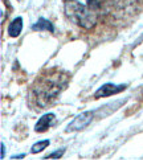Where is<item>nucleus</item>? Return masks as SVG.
<instances>
[{
	"instance_id": "nucleus-3",
	"label": "nucleus",
	"mask_w": 143,
	"mask_h": 160,
	"mask_svg": "<svg viewBox=\"0 0 143 160\" xmlns=\"http://www.w3.org/2000/svg\"><path fill=\"white\" fill-rule=\"evenodd\" d=\"M93 117H94V111H85L79 114L77 118H74L69 123V126L66 127V132H74V131H81L86 128L90 124V122L93 121Z\"/></svg>"
},
{
	"instance_id": "nucleus-9",
	"label": "nucleus",
	"mask_w": 143,
	"mask_h": 160,
	"mask_svg": "<svg viewBox=\"0 0 143 160\" xmlns=\"http://www.w3.org/2000/svg\"><path fill=\"white\" fill-rule=\"evenodd\" d=\"M64 148H62V150L60 151H56V152H53V153H49V155L48 156H45V159H60L61 156H62V153H64Z\"/></svg>"
},
{
	"instance_id": "nucleus-11",
	"label": "nucleus",
	"mask_w": 143,
	"mask_h": 160,
	"mask_svg": "<svg viewBox=\"0 0 143 160\" xmlns=\"http://www.w3.org/2000/svg\"><path fill=\"white\" fill-rule=\"evenodd\" d=\"M23 158H24V155H19V156H13L12 159H23Z\"/></svg>"
},
{
	"instance_id": "nucleus-4",
	"label": "nucleus",
	"mask_w": 143,
	"mask_h": 160,
	"mask_svg": "<svg viewBox=\"0 0 143 160\" xmlns=\"http://www.w3.org/2000/svg\"><path fill=\"white\" fill-rule=\"evenodd\" d=\"M126 89L125 85H115V83H105L95 91V98H104V97H110L113 94H118Z\"/></svg>"
},
{
	"instance_id": "nucleus-1",
	"label": "nucleus",
	"mask_w": 143,
	"mask_h": 160,
	"mask_svg": "<svg viewBox=\"0 0 143 160\" xmlns=\"http://www.w3.org/2000/svg\"><path fill=\"white\" fill-rule=\"evenodd\" d=\"M111 0H65V15L76 25L90 29L102 13L106 12Z\"/></svg>"
},
{
	"instance_id": "nucleus-2",
	"label": "nucleus",
	"mask_w": 143,
	"mask_h": 160,
	"mask_svg": "<svg viewBox=\"0 0 143 160\" xmlns=\"http://www.w3.org/2000/svg\"><path fill=\"white\" fill-rule=\"evenodd\" d=\"M68 85V76L64 73H53L40 78L31 93V102L37 108H47L61 94Z\"/></svg>"
},
{
	"instance_id": "nucleus-10",
	"label": "nucleus",
	"mask_w": 143,
	"mask_h": 160,
	"mask_svg": "<svg viewBox=\"0 0 143 160\" xmlns=\"http://www.w3.org/2000/svg\"><path fill=\"white\" fill-rule=\"evenodd\" d=\"M5 156V146H4V143H2V159H4Z\"/></svg>"
},
{
	"instance_id": "nucleus-7",
	"label": "nucleus",
	"mask_w": 143,
	"mask_h": 160,
	"mask_svg": "<svg viewBox=\"0 0 143 160\" xmlns=\"http://www.w3.org/2000/svg\"><path fill=\"white\" fill-rule=\"evenodd\" d=\"M32 29L33 31H49V32H53V25L52 22L47 19H40L36 24L32 25Z\"/></svg>"
},
{
	"instance_id": "nucleus-8",
	"label": "nucleus",
	"mask_w": 143,
	"mask_h": 160,
	"mask_svg": "<svg viewBox=\"0 0 143 160\" xmlns=\"http://www.w3.org/2000/svg\"><path fill=\"white\" fill-rule=\"evenodd\" d=\"M49 143H50L49 140H41V142H38V143H35V144L32 146V148H31V152L32 153H38V152L44 151L45 148L49 146Z\"/></svg>"
},
{
	"instance_id": "nucleus-5",
	"label": "nucleus",
	"mask_w": 143,
	"mask_h": 160,
	"mask_svg": "<svg viewBox=\"0 0 143 160\" xmlns=\"http://www.w3.org/2000/svg\"><path fill=\"white\" fill-rule=\"evenodd\" d=\"M54 119H56L54 114H52V112L45 114V115H43L41 118L38 119V122L36 123L35 131H36V132H45V131H47V130L50 127V126L53 124Z\"/></svg>"
},
{
	"instance_id": "nucleus-6",
	"label": "nucleus",
	"mask_w": 143,
	"mask_h": 160,
	"mask_svg": "<svg viewBox=\"0 0 143 160\" xmlns=\"http://www.w3.org/2000/svg\"><path fill=\"white\" fill-rule=\"evenodd\" d=\"M21 31H23V19L21 18L15 19L8 27V35L11 37H18L21 33Z\"/></svg>"
}]
</instances>
